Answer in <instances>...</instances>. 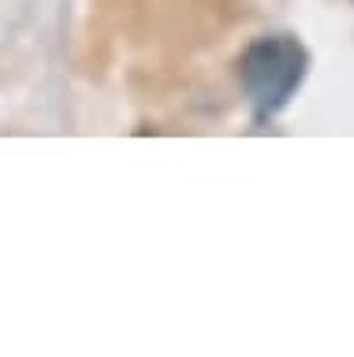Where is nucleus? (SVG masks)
Masks as SVG:
<instances>
[{
	"label": "nucleus",
	"instance_id": "obj_1",
	"mask_svg": "<svg viewBox=\"0 0 354 357\" xmlns=\"http://www.w3.org/2000/svg\"><path fill=\"white\" fill-rule=\"evenodd\" d=\"M309 71L306 45L291 33H265L239 56V82L258 123L272 119L291 105Z\"/></svg>",
	"mask_w": 354,
	"mask_h": 357
}]
</instances>
